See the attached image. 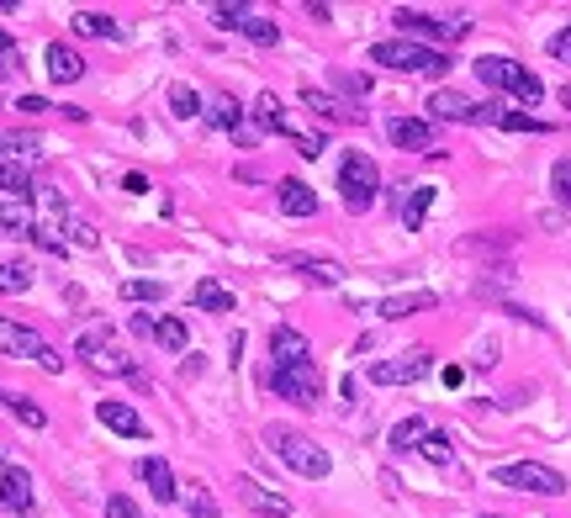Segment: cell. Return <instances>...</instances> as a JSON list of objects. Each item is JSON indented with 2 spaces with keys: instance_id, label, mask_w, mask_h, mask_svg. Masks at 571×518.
<instances>
[{
  "instance_id": "1",
  "label": "cell",
  "mask_w": 571,
  "mask_h": 518,
  "mask_svg": "<svg viewBox=\"0 0 571 518\" xmlns=\"http://www.w3.org/2000/svg\"><path fill=\"white\" fill-rule=\"evenodd\" d=\"M265 444H270V455L281 460L286 471H297L307 481H323L328 471H334V460H328V450L318 439H307L297 429H281V423H265Z\"/></svg>"
},
{
  "instance_id": "2",
  "label": "cell",
  "mask_w": 571,
  "mask_h": 518,
  "mask_svg": "<svg viewBox=\"0 0 571 518\" xmlns=\"http://www.w3.org/2000/svg\"><path fill=\"white\" fill-rule=\"evenodd\" d=\"M471 69H476V80H482V85L503 90V96H519L524 106H540V101H545V85L534 80V74H529L519 59H503V53H482V59H476Z\"/></svg>"
},
{
  "instance_id": "3",
  "label": "cell",
  "mask_w": 571,
  "mask_h": 518,
  "mask_svg": "<svg viewBox=\"0 0 571 518\" xmlns=\"http://www.w3.org/2000/svg\"><path fill=\"white\" fill-rule=\"evenodd\" d=\"M376 191H381V170L371 154H360V148H349V154L339 159V196L349 212H371L376 207Z\"/></svg>"
},
{
  "instance_id": "4",
  "label": "cell",
  "mask_w": 571,
  "mask_h": 518,
  "mask_svg": "<svg viewBox=\"0 0 571 518\" xmlns=\"http://www.w3.org/2000/svg\"><path fill=\"white\" fill-rule=\"evenodd\" d=\"M371 64L397 69V74H445L450 59L429 43H408V37H392V43H371Z\"/></svg>"
},
{
  "instance_id": "5",
  "label": "cell",
  "mask_w": 571,
  "mask_h": 518,
  "mask_svg": "<svg viewBox=\"0 0 571 518\" xmlns=\"http://www.w3.org/2000/svg\"><path fill=\"white\" fill-rule=\"evenodd\" d=\"M75 355L96 370V376H127V381H138L143 370L127 360V349H117V339H112V328H90V333H80L75 339Z\"/></svg>"
},
{
  "instance_id": "6",
  "label": "cell",
  "mask_w": 571,
  "mask_h": 518,
  "mask_svg": "<svg viewBox=\"0 0 571 518\" xmlns=\"http://www.w3.org/2000/svg\"><path fill=\"white\" fill-rule=\"evenodd\" d=\"M497 487H513V492H540V497H561L566 492V476L540 466V460H513V466H497Z\"/></svg>"
},
{
  "instance_id": "7",
  "label": "cell",
  "mask_w": 571,
  "mask_h": 518,
  "mask_svg": "<svg viewBox=\"0 0 571 518\" xmlns=\"http://www.w3.org/2000/svg\"><path fill=\"white\" fill-rule=\"evenodd\" d=\"M392 22L408 32V43L413 37H439V43H460V37H471V16H429V11H392Z\"/></svg>"
},
{
  "instance_id": "8",
  "label": "cell",
  "mask_w": 571,
  "mask_h": 518,
  "mask_svg": "<svg viewBox=\"0 0 571 518\" xmlns=\"http://www.w3.org/2000/svg\"><path fill=\"white\" fill-rule=\"evenodd\" d=\"M270 392L275 397H286V402H297V407H318V397H323V376H318V365H275L270 370Z\"/></svg>"
},
{
  "instance_id": "9",
  "label": "cell",
  "mask_w": 571,
  "mask_h": 518,
  "mask_svg": "<svg viewBox=\"0 0 571 518\" xmlns=\"http://www.w3.org/2000/svg\"><path fill=\"white\" fill-rule=\"evenodd\" d=\"M434 370V355L429 349H408V355H397V360H376L365 376H371L376 386H413V381H423Z\"/></svg>"
},
{
  "instance_id": "10",
  "label": "cell",
  "mask_w": 571,
  "mask_h": 518,
  "mask_svg": "<svg viewBox=\"0 0 571 518\" xmlns=\"http://www.w3.org/2000/svg\"><path fill=\"white\" fill-rule=\"evenodd\" d=\"M238 503H244L249 513H260V518H291V503L281 492H270L265 481H254V476H238Z\"/></svg>"
},
{
  "instance_id": "11",
  "label": "cell",
  "mask_w": 571,
  "mask_h": 518,
  "mask_svg": "<svg viewBox=\"0 0 571 518\" xmlns=\"http://www.w3.org/2000/svg\"><path fill=\"white\" fill-rule=\"evenodd\" d=\"M386 138H392V148H408V154H434V122L423 117H392Z\"/></svg>"
},
{
  "instance_id": "12",
  "label": "cell",
  "mask_w": 571,
  "mask_h": 518,
  "mask_svg": "<svg viewBox=\"0 0 571 518\" xmlns=\"http://www.w3.org/2000/svg\"><path fill=\"white\" fill-rule=\"evenodd\" d=\"M43 339L32 333L27 323H16V318H0V355H16V360H38L43 355Z\"/></svg>"
},
{
  "instance_id": "13",
  "label": "cell",
  "mask_w": 571,
  "mask_h": 518,
  "mask_svg": "<svg viewBox=\"0 0 571 518\" xmlns=\"http://www.w3.org/2000/svg\"><path fill=\"white\" fill-rule=\"evenodd\" d=\"M0 508H11V513H22V518H32V476L22 471V466H6L0 471Z\"/></svg>"
},
{
  "instance_id": "14",
  "label": "cell",
  "mask_w": 571,
  "mask_h": 518,
  "mask_svg": "<svg viewBox=\"0 0 571 518\" xmlns=\"http://www.w3.org/2000/svg\"><path fill=\"white\" fill-rule=\"evenodd\" d=\"M270 360L286 365V370H291V365H307V360H312V344L302 339L297 328L281 323V328H270Z\"/></svg>"
},
{
  "instance_id": "15",
  "label": "cell",
  "mask_w": 571,
  "mask_h": 518,
  "mask_svg": "<svg viewBox=\"0 0 571 518\" xmlns=\"http://www.w3.org/2000/svg\"><path fill=\"white\" fill-rule=\"evenodd\" d=\"M138 476H143V487H149L159 503H180V481H175V471H170V460H159V455L138 460Z\"/></svg>"
},
{
  "instance_id": "16",
  "label": "cell",
  "mask_w": 571,
  "mask_h": 518,
  "mask_svg": "<svg viewBox=\"0 0 571 518\" xmlns=\"http://www.w3.org/2000/svg\"><path fill=\"white\" fill-rule=\"evenodd\" d=\"M254 127H260V133H275V138H291L286 101L275 96V90H260V96H254Z\"/></svg>"
},
{
  "instance_id": "17",
  "label": "cell",
  "mask_w": 571,
  "mask_h": 518,
  "mask_svg": "<svg viewBox=\"0 0 571 518\" xmlns=\"http://www.w3.org/2000/svg\"><path fill=\"white\" fill-rule=\"evenodd\" d=\"M423 106H429L434 122H476V101H466L460 90H434Z\"/></svg>"
},
{
  "instance_id": "18",
  "label": "cell",
  "mask_w": 571,
  "mask_h": 518,
  "mask_svg": "<svg viewBox=\"0 0 571 518\" xmlns=\"http://www.w3.org/2000/svg\"><path fill=\"white\" fill-rule=\"evenodd\" d=\"M434 307H439L434 291H397V296H386L376 312H381L386 323H397V318H413V312H434Z\"/></svg>"
},
{
  "instance_id": "19",
  "label": "cell",
  "mask_w": 571,
  "mask_h": 518,
  "mask_svg": "<svg viewBox=\"0 0 571 518\" xmlns=\"http://www.w3.org/2000/svg\"><path fill=\"white\" fill-rule=\"evenodd\" d=\"M43 59H48V80H53V85H75L80 74H85V59H80L69 43H48Z\"/></svg>"
},
{
  "instance_id": "20",
  "label": "cell",
  "mask_w": 571,
  "mask_h": 518,
  "mask_svg": "<svg viewBox=\"0 0 571 518\" xmlns=\"http://www.w3.org/2000/svg\"><path fill=\"white\" fill-rule=\"evenodd\" d=\"M275 201H281L286 217H312V212H318V196H312L307 180H281V185H275Z\"/></svg>"
},
{
  "instance_id": "21",
  "label": "cell",
  "mask_w": 571,
  "mask_h": 518,
  "mask_svg": "<svg viewBox=\"0 0 571 518\" xmlns=\"http://www.w3.org/2000/svg\"><path fill=\"white\" fill-rule=\"evenodd\" d=\"M96 418L106 423V429L127 434V439H143V434H149V429H143V418H138L127 402H96Z\"/></svg>"
},
{
  "instance_id": "22",
  "label": "cell",
  "mask_w": 571,
  "mask_h": 518,
  "mask_svg": "<svg viewBox=\"0 0 571 518\" xmlns=\"http://www.w3.org/2000/svg\"><path fill=\"white\" fill-rule=\"evenodd\" d=\"M286 265L302 270L312 286H339V281H344V265H334V259H318V254H291Z\"/></svg>"
},
{
  "instance_id": "23",
  "label": "cell",
  "mask_w": 571,
  "mask_h": 518,
  "mask_svg": "<svg viewBox=\"0 0 571 518\" xmlns=\"http://www.w3.org/2000/svg\"><path fill=\"white\" fill-rule=\"evenodd\" d=\"M0 233H11V238H32L38 233V212L27 207V201H0Z\"/></svg>"
},
{
  "instance_id": "24",
  "label": "cell",
  "mask_w": 571,
  "mask_h": 518,
  "mask_svg": "<svg viewBox=\"0 0 571 518\" xmlns=\"http://www.w3.org/2000/svg\"><path fill=\"white\" fill-rule=\"evenodd\" d=\"M191 302H196L201 312H217V318H228V312H233V291L201 275V281H196V291H191Z\"/></svg>"
},
{
  "instance_id": "25",
  "label": "cell",
  "mask_w": 571,
  "mask_h": 518,
  "mask_svg": "<svg viewBox=\"0 0 571 518\" xmlns=\"http://www.w3.org/2000/svg\"><path fill=\"white\" fill-rule=\"evenodd\" d=\"M423 434H429V418H402L397 423V429L392 434H386V444H392V455H408V450H418V444H423Z\"/></svg>"
},
{
  "instance_id": "26",
  "label": "cell",
  "mask_w": 571,
  "mask_h": 518,
  "mask_svg": "<svg viewBox=\"0 0 571 518\" xmlns=\"http://www.w3.org/2000/svg\"><path fill=\"white\" fill-rule=\"evenodd\" d=\"M0 191H11V201L38 196V191H32V170H27V164H16V159H0Z\"/></svg>"
},
{
  "instance_id": "27",
  "label": "cell",
  "mask_w": 571,
  "mask_h": 518,
  "mask_svg": "<svg viewBox=\"0 0 571 518\" xmlns=\"http://www.w3.org/2000/svg\"><path fill=\"white\" fill-rule=\"evenodd\" d=\"M180 503H186L191 518H217V513H223V508H217V497L201 487V481H180Z\"/></svg>"
},
{
  "instance_id": "28",
  "label": "cell",
  "mask_w": 571,
  "mask_h": 518,
  "mask_svg": "<svg viewBox=\"0 0 571 518\" xmlns=\"http://www.w3.org/2000/svg\"><path fill=\"white\" fill-rule=\"evenodd\" d=\"M429 207H434V185H408V201H402V222L418 233L423 228V217H429Z\"/></svg>"
},
{
  "instance_id": "29",
  "label": "cell",
  "mask_w": 571,
  "mask_h": 518,
  "mask_svg": "<svg viewBox=\"0 0 571 518\" xmlns=\"http://www.w3.org/2000/svg\"><path fill=\"white\" fill-rule=\"evenodd\" d=\"M75 32H85V37H112V43H122V37H127L106 11H75Z\"/></svg>"
},
{
  "instance_id": "30",
  "label": "cell",
  "mask_w": 571,
  "mask_h": 518,
  "mask_svg": "<svg viewBox=\"0 0 571 518\" xmlns=\"http://www.w3.org/2000/svg\"><path fill=\"white\" fill-rule=\"evenodd\" d=\"M154 344L170 349V355H186L191 333H186V323H180V318H159V323H154Z\"/></svg>"
},
{
  "instance_id": "31",
  "label": "cell",
  "mask_w": 571,
  "mask_h": 518,
  "mask_svg": "<svg viewBox=\"0 0 571 518\" xmlns=\"http://www.w3.org/2000/svg\"><path fill=\"white\" fill-rule=\"evenodd\" d=\"M207 117H212L217 127H228V133H233V127H244V106H238L233 96H212V101H207Z\"/></svg>"
},
{
  "instance_id": "32",
  "label": "cell",
  "mask_w": 571,
  "mask_h": 518,
  "mask_svg": "<svg viewBox=\"0 0 571 518\" xmlns=\"http://www.w3.org/2000/svg\"><path fill=\"white\" fill-rule=\"evenodd\" d=\"M0 402H6V407H11V418H22L27 429H43V423H48V413H43V407L32 402V397H16V392H6Z\"/></svg>"
},
{
  "instance_id": "33",
  "label": "cell",
  "mask_w": 571,
  "mask_h": 518,
  "mask_svg": "<svg viewBox=\"0 0 571 518\" xmlns=\"http://www.w3.org/2000/svg\"><path fill=\"white\" fill-rule=\"evenodd\" d=\"M0 148L16 159V164H38L43 159V143L38 138H22V133H11V138H0Z\"/></svg>"
},
{
  "instance_id": "34",
  "label": "cell",
  "mask_w": 571,
  "mask_h": 518,
  "mask_svg": "<svg viewBox=\"0 0 571 518\" xmlns=\"http://www.w3.org/2000/svg\"><path fill=\"white\" fill-rule=\"evenodd\" d=\"M0 291L6 296L32 291V265H22V259H16V265H0Z\"/></svg>"
},
{
  "instance_id": "35",
  "label": "cell",
  "mask_w": 571,
  "mask_h": 518,
  "mask_svg": "<svg viewBox=\"0 0 571 518\" xmlns=\"http://www.w3.org/2000/svg\"><path fill=\"white\" fill-rule=\"evenodd\" d=\"M244 37H249V43H260V48H275V43H281V27H275L270 16H254V11H249Z\"/></svg>"
},
{
  "instance_id": "36",
  "label": "cell",
  "mask_w": 571,
  "mask_h": 518,
  "mask_svg": "<svg viewBox=\"0 0 571 518\" xmlns=\"http://www.w3.org/2000/svg\"><path fill=\"white\" fill-rule=\"evenodd\" d=\"M418 450H423V460H434V466H450V460H455V450H450V434H439V429H429V434H423V444H418Z\"/></svg>"
},
{
  "instance_id": "37",
  "label": "cell",
  "mask_w": 571,
  "mask_h": 518,
  "mask_svg": "<svg viewBox=\"0 0 571 518\" xmlns=\"http://www.w3.org/2000/svg\"><path fill=\"white\" fill-rule=\"evenodd\" d=\"M170 111H175L180 122H191L196 111H201V96H196L191 85H170Z\"/></svg>"
},
{
  "instance_id": "38",
  "label": "cell",
  "mask_w": 571,
  "mask_h": 518,
  "mask_svg": "<svg viewBox=\"0 0 571 518\" xmlns=\"http://www.w3.org/2000/svg\"><path fill=\"white\" fill-rule=\"evenodd\" d=\"M164 291H170L164 281H122V296H127V302H164Z\"/></svg>"
},
{
  "instance_id": "39",
  "label": "cell",
  "mask_w": 571,
  "mask_h": 518,
  "mask_svg": "<svg viewBox=\"0 0 571 518\" xmlns=\"http://www.w3.org/2000/svg\"><path fill=\"white\" fill-rule=\"evenodd\" d=\"M550 191H556L561 207H571V159H556V164H550Z\"/></svg>"
},
{
  "instance_id": "40",
  "label": "cell",
  "mask_w": 571,
  "mask_h": 518,
  "mask_svg": "<svg viewBox=\"0 0 571 518\" xmlns=\"http://www.w3.org/2000/svg\"><path fill=\"white\" fill-rule=\"evenodd\" d=\"M212 22L223 27V32H244L249 11H244V6H212Z\"/></svg>"
},
{
  "instance_id": "41",
  "label": "cell",
  "mask_w": 571,
  "mask_h": 518,
  "mask_svg": "<svg viewBox=\"0 0 571 518\" xmlns=\"http://www.w3.org/2000/svg\"><path fill=\"white\" fill-rule=\"evenodd\" d=\"M302 106H312V111H318V117H328V122L339 117V101H334V96H323V90H312V85L302 90Z\"/></svg>"
},
{
  "instance_id": "42",
  "label": "cell",
  "mask_w": 571,
  "mask_h": 518,
  "mask_svg": "<svg viewBox=\"0 0 571 518\" xmlns=\"http://www.w3.org/2000/svg\"><path fill=\"white\" fill-rule=\"evenodd\" d=\"M69 238H75L80 249H96V244H101V233L90 228V222H80V217H69Z\"/></svg>"
},
{
  "instance_id": "43",
  "label": "cell",
  "mask_w": 571,
  "mask_h": 518,
  "mask_svg": "<svg viewBox=\"0 0 571 518\" xmlns=\"http://www.w3.org/2000/svg\"><path fill=\"white\" fill-rule=\"evenodd\" d=\"M550 59H556V64H571V27H561L556 37H550Z\"/></svg>"
},
{
  "instance_id": "44",
  "label": "cell",
  "mask_w": 571,
  "mask_h": 518,
  "mask_svg": "<svg viewBox=\"0 0 571 518\" xmlns=\"http://www.w3.org/2000/svg\"><path fill=\"white\" fill-rule=\"evenodd\" d=\"M291 143H297L302 159H318V154H323V138H318V133H291Z\"/></svg>"
},
{
  "instance_id": "45",
  "label": "cell",
  "mask_w": 571,
  "mask_h": 518,
  "mask_svg": "<svg viewBox=\"0 0 571 518\" xmlns=\"http://www.w3.org/2000/svg\"><path fill=\"white\" fill-rule=\"evenodd\" d=\"M16 69H22V53H16V43H0V80H11Z\"/></svg>"
},
{
  "instance_id": "46",
  "label": "cell",
  "mask_w": 571,
  "mask_h": 518,
  "mask_svg": "<svg viewBox=\"0 0 571 518\" xmlns=\"http://www.w3.org/2000/svg\"><path fill=\"white\" fill-rule=\"evenodd\" d=\"M265 133H260V127H254V122H244V127H233V143L238 148H254V143H260Z\"/></svg>"
},
{
  "instance_id": "47",
  "label": "cell",
  "mask_w": 571,
  "mask_h": 518,
  "mask_svg": "<svg viewBox=\"0 0 571 518\" xmlns=\"http://www.w3.org/2000/svg\"><path fill=\"white\" fill-rule=\"evenodd\" d=\"M106 518H138V508L127 497H106Z\"/></svg>"
},
{
  "instance_id": "48",
  "label": "cell",
  "mask_w": 571,
  "mask_h": 518,
  "mask_svg": "<svg viewBox=\"0 0 571 518\" xmlns=\"http://www.w3.org/2000/svg\"><path fill=\"white\" fill-rule=\"evenodd\" d=\"M16 111H22V117H43L48 101H43V96H22V101H16Z\"/></svg>"
},
{
  "instance_id": "49",
  "label": "cell",
  "mask_w": 571,
  "mask_h": 518,
  "mask_svg": "<svg viewBox=\"0 0 571 518\" xmlns=\"http://www.w3.org/2000/svg\"><path fill=\"white\" fill-rule=\"evenodd\" d=\"M38 365L48 370V376H59V370H64V355H59V349H43V355H38Z\"/></svg>"
},
{
  "instance_id": "50",
  "label": "cell",
  "mask_w": 571,
  "mask_h": 518,
  "mask_svg": "<svg viewBox=\"0 0 571 518\" xmlns=\"http://www.w3.org/2000/svg\"><path fill=\"white\" fill-rule=\"evenodd\" d=\"M339 85H344V90H355V96H365V90H371V85L360 80V74H339Z\"/></svg>"
},
{
  "instance_id": "51",
  "label": "cell",
  "mask_w": 571,
  "mask_h": 518,
  "mask_svg": "<svg viewBox=\"0 0 571 518\" xmlns=\"http://www.w3.org/2000/svg\"><path fill=\"white\" fill-rule=\"evenodd\" d=\"M133 333H143V339H154V318H149V312H138V318H133Z\"/></svg>"
},
{
  "instance_id": "52",
  "label": "cell",
  "mask_w": 571,
  "mask_h": 518,
  "mask_svg": "<svg viewBox=\"0 0 571 518\" xmlns=\"http://www.w3.org/2000/svg\"><path fill=\"white\" fill-rule=\"evenodd\" d=\"M122 185H127V191H133V196H143V191H149V180H143V175H138V170H133V175H127V180H122Z\"/></svg>"
},
{
  "instance_id": "53",
  "label": "cell",
  "mask_w": 571,
  "mask_h": 518,
  "mask_svg": "<svg viewBox=\"0 0 571 518\" xmlns=\"http://www.w3.org/2000/svg\"><path fill=\"white\" fill-rule=\"evenodd\" d=\"M460 381H466V370H460V365H445V386H450V392H455Z\"/></svg>"
},
{
  "instance_id": "54",
  "label": "cell",
  "mask_w": 571,
  "mask_h": 518,
  "mask_svg": "<svg viewBox=\"0 0 571 518\" xmlns=\"http://www.w3.org/2000/svg\"><path fill=\"white\" fill-rule=\"evenodd\" d=\"M561 101H566V106H571V85H566V90H561Z\"/></svg>"
},
{
  "instance_id": "55",
  "label": "cell",
  "mask_w": 571,
  "mask_h": 518,
  "mask_svg": "<svg viewBox=\"0 0 571 518\" xmlns=\"http://www.w3.org/2000/svg\"><path fill=\"white\" fill-rule=\"evenodd\" d=\"M0 43H11V37H6V32H0Z\"/></svg>"
},
{
  "instance_id": "56",
  "label": "cell",
  "mask_w": 571,
  "mask_h": 518,
  "mask_svg": "<svg viewBox=\"0 0 571 518\" xmlns=\"http://www.w3.org/2000/svg\"><path fill=\"white\" fill-rule=\"evenodd\" d=\"M487 518H497V513H487Z\"/></svg>"
}]
</instances>
